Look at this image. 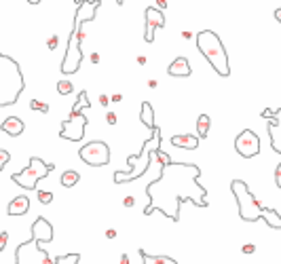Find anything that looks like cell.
<instances>
[{
	"label": "cell",
	"mask_w": 281,
	"mask_h": 264,
	"mask_svg": "<svg viewBox=\"0 0 281 264\" xmlns=\"http://www.w3.org/2000/svg\"><path fill=\"white\" fill-rule=\"evenodd\" d=\"M123 203H125V207H131V205H133V197H127Z\"/></svg>",
	"instance_id": "ab89813d"
},
{
	"label": "cell",
	"mask_w": 281,
	"mask_h": 264,
	"mask_svg": "<svg viewBox=\"0 0 281 264\" xmlns=\"http://www.w3.org/2000/svg\"><path fill=\"white\" fill-rule=\"evenodd\" d=\"M15 262L17 264H53V258L49 256V251L40 249V241H36L32 237L17 247Z\"/></svg>",
	"instance_id": "52a82bcc"
},
{
	"label": "cell",
	"mask_w": 281,
	"mask_h": 264,
	"mask_svg": "<svg viewBox=\"0 0 281 264\" xmlns=\"http://www.w3.org/2000/svg\"><path fill=\"white\" fill-rule=\"evenodd\" d=\"M30 108H32V110L49 112V106H46V104H42V102H38V100H32V102H30Z\"/></svg>",
	"instance_id": "83f0119b"
},
{
	"label": "cell",
	"mask_w": 281,
	"mask_h": 264,
	"mask_svg": "<svg viewBox=\"0 0 281 264\" xmlns=\"http://www.w3.org/2000/svg\"><path fill=\"white\" fill-rule=\"evenodd\" d=\"M100 9V0H85L83 5L76 7V19L78 23H85V21H93L96 19V11Z\"/></svg>",
	"instance_id": "4fadbf2b"
},
{
	"label": "cell",
	"mask_w": 281,
	"mask_h": 264,
	"mask_svg": "<svg viewBox=\"0 0 281 264\" xmlns=\"http://www.w3.org/2000/svg\"><path fill=\"white\" fill-rule=\"evenodd\" d=\"M38 201L42 203V205H49V203H53V195L44 193V190H38Z\"/></svg>",
	"instance_id": "f1b7e54d"
},
{
	"label": "cell",
	"mask_w": 281,
	"mask_h": 264,
	"mask_svg": "<svg viewBox=\"0 0 281 264\" xmlns=\"http://www.w3.org/2000/svg\"><path fill=\"white\" fill-rule=\"evenodd\" d=\"M167 72H169L171 76H191L193 68H191V64H189V59H186V57H175L173 62L169 64Z\"/></svg>",
	"instance_id": "2e32d148"
},
{
	"label": "cell",
	"mask_w": 281,
	"mask_h": 264,
	"mask_svg": "<svg viewBox=\"0 0 281 264\" xmlns=\"http://www.w3.org/2000/svg\"><path fill=\"white\" fill-rule=\"evenodd\" d=\"M85 129H87V116L85 114H70L68 121L62 123L60 136L70 142H80L85 138Z\"/></svg>",
	"instance_id": "9c48e42d"
},
{
	"label": "cell",
	"mask_w": 281,
	"mask_h": 264,
	"mask_svg": "<svg viewBox=\"0 0 281 264\" xmlns=\"http://www.w3.org/2000/svg\"><path fill=\"white\" fill-rule=\"evenodd\" d=\"M171 144L175 148H184V150H195L199 146V136H191V134H182V136H173Z\"/></svg>",
	"instance_id": "e0dca14e"
},
{
	"label": "cell",
	"mask_w": 281,
	"mask_h": 264,
	"mask_svg": "<svg viewBox=\"0 0 281 264\" xmlns=\"http://www.w3.org/2000/svg\"><path fill=\"white\" fill-rule=\"evenodd\" d=\"M230 190L235 195L237 201V207H239V218L243 222H256L260 220V213H262V203L252 195V190L248 188V184L243 180H232L230 182Z\"/></svg>",
	"instance_id": "277c9868"
},
{
	"label": "cell",
	"mask_w": 281,
	"mask_h": 264,
	"mask_svg": "<svg viewBox=\"0 0 281 264\" xmlns=\"http://www.w3.org/2000/svg\"><path fill=\"white\" fill-rule=\"evenodd\" d=\"M275 184H277V188H281V163L275 167Z\"/></svg>",
	"instance_id": "1f68e13d"
},
{
	"label": "cell",
	"mask_w": 281,
	"mask_h": 264,
	"mask_svg": "<svg viewBox=\"0 0 281 264\" xmlns=\"http://www.w3.org/2000/svg\"><path fill=\"white\" fill-rule=\"evenodd\" d=\"M197 49L201 51V55L207 59L212 68L218 72L220 76H228L230 74V68H228V55L226 49L222 45L220 36L212 30H203L197 34Z\"/></svg>",
	"instance_id": "3957f363"
},
{
	"label": "cell",
	"mask_w": 281,
	"mask_h": 264,
	"mask_svg": "<svg viewBox=\"0 0 281 264\" xmlns=\"http://www.w3.org/2000/svg\"><path fill=\"white\" fill-rule=\"evenodd\" d=\"M137 254H139V258H142V262H144V264H161V262L157 260V256H150V254H146L144 249H139Z\"/></svg>",
	"instance_id": "4316f807"
},
{
	"label": "cell",
	"mask_w": 281,
	"mask_h": 264,
	"mask_svg": "<svg viewBox=\"0 0 281 264\" xmlns=\"http://www.w3.org/2000/svg\"><path fill=\"white\" fill-rule=\"evenodd\" d=\"M152 154H155V159L159 161V165H169V163H171L169 154H165V152L161 150V144H159V146H155V148H152Z\"/></svg>",
	"instance_id": "d4e9b609"
},
{
	"label": "cell",
	"mask_w": 281,
	"mask_h": 264,
	"mask_svg": "<svg viewBox=\"0 0 281 264\" xmlns=\"http://www.w3.org/2000/svg\"><path fill=\"white\" fill-rule=\"evenodd\" d=\"M106 121H108V125H116V114L114 112H108L106 114Z\"/></svg>",
	"instance_id": "8d00e7d4"
},
{
	"label": "cell",
	"mask_w": 281,
	"mask_h": 264,
	"mask_svg": "<svg viewBox=\"0 0 281 264\" xmlns=\"http://www.w3.org/2000/svg\"><path fill=\"white\" fill-rule=\"evenodd\" d=\"M106 237H108V239H114V237H116V231H114V229H108V231H106Z\"/></svg>",
	"instance_id": "60d3db41"
},
{
	"label": "cell",
	"mask_w": 281,
	"mask_h": 264,
	"mask_svg": "<svg viewBox=\"0 0 281 264\" xmlns=\"http://www.w3.org/2000/svg\"><path fill=\"white\" fill-rule=\"evenodd\" d=\"M116 5H119V7H123V5H125V0H116Z\"/></svg>",
	"instance_id": "f907efd6"
},
{
	"label": "cell",
	"mask_w": 281,
	"mask_h": 264,
	"mask_svg": "<svg viewBox=\"0 0 281 264\" xmlns=\"http://www.w3.org/2000/svg\"><path fill=\"white\" fill-rule=\"evenodd\" d=\"M74 3H76V7H78V5H83V3H85V0H74Z\"/></svg>",
	"instance_id": "816d5d0a"
},
{
	"label": "cell",
	"mask_w": 281,
	"mask_h": 264,
	"mask_svg": "<svg viewBox=\"0 0 281 264\" xmlns=\"http://www.w3.org/2000/svg\"><path fill=\"white\" fill-rule=\"evenodd\" d=\"M137 64H139V66H144V64H146V57H144V55H139V57H137Z\"/></svg>",
	"instance_id": "f6af8a7d"
},
{
	"label": "cell",
	"mask_w": 281,
	"mask_h": 264,
	"mask_svg": "<svg viewBox=\"0 0 281 264\" xmlns=\"http://www.w3.org/2000/svg\"><path fill=\"white\" fill-rule=\"evenodd\" d=\"M121 100H123L121 93H114V95H112V102H121Z\"/></svg>",
	"instance_id": "7dc6e473"
},
{
	"label": "cell",
	"mask_w": 281,
	"mask_h": 264,
	"mask_svg": "<svg viewBox=\"0 0 281 264\" xmlns=\"http://www.w3.org/2000/svg\"><path fill=\"white\" fill-rule=\"evenodd\" d=\"M241 251H243V254H254V251H256V245H254V243H248V245L241 247Z\"/></svg>",
	"instance_id": "836d02e7"
},
{
	"label": "cell",
	"mask_w": 281,
	"mask_h": 264,
	"mask_svg": "<svg viewBox=\"0 0 281 264\" xmlns=\"http://www.w3.org/2000/svg\"><path fill=\"white\" fill-rule=\"evenodd\" d=\"M80 262V256L78 254H62L53 258V264H78Z\"/></svg>",
	"instance_id": "cb8c5ba5"
},
{
	"label": "cell",
	"mask_w": 281,
	"mask_h": 264,
	"mask_svg": "<svg viewBox=\"0 0 281 264\" xmlns=\"http://www.w3.org/2000/svg\"><path fill=\"white\" fill-rule=\"evenodd\" d=\"M157 260L161 262V264H178L173 258H169V256H157Z\"/></svg>",
	"instance_id": "d6a6232c"
},
{
	"label": "cell",
	"mask_w": 281,
	"mask_h": 264,
	"mask_svg": "<svg viewBox=\"0 0 281 264\" xmlns=\"http://www.w3.org/2000/svg\"><path fill=\"white\" fill-rule=\"evenodd\" d=\"M275 19L281 23V7H279V9H275Z\"/></svg>",
	"instance_id": "b9f144b4"
},
{
	"label": "cell",
	"mask_w": 281,
	"mask_h": 264,
	"mask_svg": "<svg viewBox=\"0 0 281 264\" xmlns=\"http://www.w3.org/2000/svg\"><path fill=\"white\" fill-rule=\"evenodd\" d=\"M201 169L193 163H169L161 167V173L155 182L146 186L148 205L144 209L146 215H150L155 209H159L169 220H180V203L191 201L197 207H207V190L199 184Z\"/></svg>",
	"instance_id": "6da1fadb"
},
{
	"label": "cell",
	"mask_w": 281,
	"mask_h": 264,
	"mask_svg": "<svg viewBox=\"0 0 281 264\" xmlns=\"http://www.w3.org/2000/svg\"><path fill=\"white\" fill-rule=\"evenodd\" d=\"M0 129H3L7 136L17 138V136H21V134H23V129H26V125H23V121H21L19 116H9V118H5V121H3Z\"/></svg>",
	"instance_id": "9a60e30c"
},
{
	"label": "cell",
	"mask_w": 281,
	"mask_h": 264,
	"mask_svg": "<svg viewBox=\"0 0 281 264\" xmlns=\"http://www.w3.org/2000/svg\"><path fill=\"white\" fill-rule=\"evenodd\" d=\"M165 7H167V0H157V9H161V11H163Z\"/></svg>",
	"instance_id": "f35d334b"
},
{
	"label": "cell",
	"mask_w": 281,
	"mask_h": 264,
	"mask_svg": "<svg viewBox=\"0 0 281 264\" xmlns=\"http://www.w3.org/2000/svg\"><path fill=\"white\" fill-rule=\"evenodd\" d=\"M72 82L70 80H60L57 82V91H60V95H68V93H72Z\"/></svg>",
	"instance_id": "484cf974"
},
{
	"label": "cell",
	"mask_w": 281,
	"mask_h": 264,
	"mask_svg": "<svg viewBox=\"0 0 281 264\" xmlns=\"http://www.w3.org/2000/svg\"><path fill=\"white\" fill-rule=\"evenodd\" d=\"M26 89L21 68L13 57L0 53V106L17 104L21 91Z\"/></svg>",
	"instance_id": "7a4b0ae2"
},
{
	"label": "cell",
	"mask_w": 281,
	"mask_h": 264,
	"mask_svg": "<svg viewBox=\"0 0 281 264\" xmlns=\"http://www.w3.org/2000/svg\"><path fill=\"white\" fill-rule=\"evenodd\" d=\"M30 5H40V0H28Z\"/></svg>",
	"instance_id": "681fc988"
},
{
	"label": "cell",
	"mask_w": 281,
	"mask_h": 264,
	"mask_svg": "<svg viewBox=\"0 0 281 264\" xmlns=\"http://www.w3.org/2000/svg\"><path fill=\"white\" fill-rule=\"evenodd\" d=\"M57 45H60V38H57V36H51V38H49V49H55Z\"/></svg>",
	"instance_id": "d590c367"
},
{
	"label": "cell",
	"mask_w": 281,
	"mask_h": 264,
	"mask_svg": "<svg viewBox=\"0 0 281 264\" xmlns=\"http://www.w3.org/2000/svg\"><path fill=\"white\" fill-rule=\"evenodd\" d=\"M78 157H80V161L91 167H104L110 163V148L106 142H89L80 148Z\"/></svg>",
	"instance_id": "ba28073f"
},
{
	"label": "cell",
	"mask_w": 281,
	"mask_h": 264,
	"mask_svg": "<svg viewBox=\"0 0 281 264\" xmlns=\"http://www.w3.org/2000/svg\"><path fill=\"white\" fill-rule=\"evenodd\" d=\"M85 108H91V102H89L87 91H80V93H78V102L74 104V108H72V112H70V114H80V112L85 110Z\"/></svg>",
	"instance_id": "7402d4cb"
},
{
	"label": "cell",
	"mask_w": 281,
	"mask_h": 264,
	"mask_svg": "<svg viewBox=\"0 0 281 264\" xmlns=\"http://www.w3.org/2000/svg\"><path fill=\"white\" fill-rule=\"evenodd\" d=\"M235 150L243 159H252L260 152V138L256 136L252 129H243L235 140Z\"/></svg>",
	"instance_id": "30bf717a"
},
{
	"label": "cell",
	"mask_w": 281,
	"mask_h": 264,
	"mask_svg": "<svg viewBox=\"0 0 281 264\" xmlns=\"http://www.w3.org/2000/svg\"><path fill=\"white\" fill-rule=\"evenodd\" d=\"M28 209H30V199L28 197H15L13 201L9 203L7 213L9 215H23Z\"/></svg>",
	"instance_id": "ac0fdd59"
},
{
	"label": "cell",
	"mask_w": 281,
	"mask_h": 264,
	"mask_svg": "<svg viewBox=\"0 0 281 264\" xmlns=\"http://www.w3.org/2000/svg\"><path fill=\"white\" fill-rule=\"evenodd\" d=\"M144 17H146V32H144V40L146 42H152L155 40V32L159 28L165 26V15H163V11L157 9V7H148L144 11Z\"/></svg>",
	"instance_id": "8fae6325"
},
{
	"label": "cell",
	"mask_w": 281,
	"mask_h": 264,
	"mask_svg": "<svg viewBox=\"0 0 281 264\" xmlns=\"http://www.w3.org/2000/svg\"><path fill=\"white\" fill-rule=\"evenodd\" d=\"M139 118H142V123L148 127V129H155L157 123H155V110H152L150 102H144L142 104V110H139Z\"/></svg>",
	"instance_id": "ffe728a7"
},
{
	"label": "cell",
	"mask_w": 281,
	"mask_h": 264,
	"mask_svg": "<svg viewBox=\"0 0 281 264\" xmlns=\"http://www.w3.org/2000/svg\"><path fill=\"white\" fill-rule=\"evenodd\" d=\"M32 237L40 243H51L53 241V226L46 218H36L32 224Z\"/></svg>",
	"instance_id": "7c38bea8"
},
{
	"label": "cell",
	"mask_w": 281,
	"mask_h": 264,
	"mask_svg": "<svg viewBox=\"0 0 281 264\" xmlns=\"http://www.w3.org/2000/svg\"><path fill=\"white\" fill-rule=\"evenodd\" d=\"M121 264H129V256L123 254V256H121Z\"/></svg>",
	"instance_id": "ee69618b"
},
{
	"label": "cell",
	"mask_w": 281,
	"mask_h": 264,
	"mask_svg": "<svg viewBox=\"0 0 281 264\" xmlns=\"http://www.w3.org/2000/svg\"><path fill=\"white\" fill-rule=\"evenodd\" d=\"M157 85H159L157 80H148V87H150V89H157Z\"/></svg>",
	"instance_id": "bcb514c9"
},
{
	"label": "cell",
	"mask_w": 281,
	"mask_h": 264,
	"mask_svg": "<svg viewBox=\"0 0 281 264\" xmlns=\"http://www.w3.org/2000/svg\"><path fill=\"white\" fill-rule=\"evenodd\" d=\"M260 218L271 226V229H277L281 231V215L277 213V209H271V207H264L262 213H260Z\"/></svg>",
	"instance_id": "d6986e66"
},
{
	"label": "cell",
	"mask_w": 281,
	"mask_h": 264,
	"mask_svg": "<svg viewBox=\"0 0 281 264\" xmlns=\"http://www.w3.org/2000/svg\"><path fill=\"white\" fill-rule=\"evenodd\" d=\"M209 127H212V118H209V114H201L197 118V136L199 138H207Z\"/></svg>",
	"instance_id": "44dd1931"
},
{
	"label": "cell",
	"mask_w": 281,
	"mask_h": 264,
	"mask_svg": "<svg viewBox=\"0 0 281 264\" xmlns=\"http://www.w3.org/2000/svg\"><path fill=\"white\" fill-rule=\"evenodd\" d=\"M108 102H110V100H108V95H104V93H102V95H100V104H102V106H108Z\"/></svg>",
	"instance_id": "74e56055"
},
{
	"label": "cell",
	"mask_w": 281,
	"mask_h": 264,
	"mask_svg": "<svg viewBox=\"0 0 281 264\" xmlns=\"http://www.w3.org/2000/svg\"><path fill=\"white\" fill-rule=\"evenodd\" d=\"M7 243H9V233L5 231V233H0V251H5Z\"/></svg>",
	"instance_id": "4dcf8cb0"
},
{
	"label": "cell",
	"mask_w": 281,
	"mask_h": 264,
	"mask_svg": "<svg viewBox=\"0 0 281 264\" xmlns=\"http://www.w3.org/2000/svg\"><path fill=\"white\" fill-rule=\"evenodd\" d=\"M182 36H184L186 40H191V38H193V34H191V32H182Z\"/></svg>",
	"instance_id": "c3c4849f"
},
{
	"label": "cell",
	"mask_w": 281,
	"mask_h": 264,
	"mask_svg": "<svg viewBox=\"0 0 281 264\" xmlns=\"http://www.w3.org/2000/svg\"><path fill=\"white\" fill-rule=\"evenodd\" d=\"M11 161V152H7V150H0V171L5 169V165Z\"/></svg>",
	"instance_id": "f546056e"
},
{
	"label": "cell",
	"mask_w": 281,
	"mask_h": 264,
	"mask_svg": "<svg viewBox=\"0 0 281 264\" xmlns=\"http://www.w3.org/2000/svg\"><path fill=\"white\" fill-rule=\"evenodd\" d=\"M53 169H55V165L44 163V161L38 159V157H32V159H30V165L26 167V169H21V171L13 173V175H11V180H13V182H15L17 186H21V188L34 190L40 180L46 178Z\"/></svg>",
	"instance_id": "5b68a950"
},
{
	"label": "cell",
	"mask_w": 281,
	"mask_h": 264,
	"mask_svg": "<svg viewBox=\"0 0 281 264\" xmlns=\"http://www.w3.org/2000/svg\"><path fill=\"white\" fill-rule=\"evenodd\" d=\"M80 180V175H78V171H74V169H68V171H64L62 173V186H66V188H72L76 182Z\"/></svg>",
	"instance_id": "603a6c76"
},
{
	"label": "cell",
	"mask_w": 281,
	"mask_h": 264,
	"mask_svg": "<svg viewBox=\"0 0 281 264\" xmlns=\"http://www.w3.org/2000/svg\"><path fill=\"white\" fill-rule=\"evenodd\" d=\"M91 62L98 64V62H100V55H98V53H91Z\"/></svg>",
	"instance_id": "7bdbcfd3"
},
{
	"label": "cell",
	"mask_w": 281,
	"mask_h": 264,
	"mask_svg": "<svg viewBox=\"0 0 281 264\" xmlns=\"http://www.w3.org/2000/svg\"><path fill=\"white\" fill-rule=\"evenodd\" d=\"M268 138L275 152L281 154V110H277V116L268 121Z\"/></svg>",
	"instance_id": "5bb4252c"
},
{
	"label": "cell",
	"mask_w": 281,
	"mask_h": 264,
	"mask_svg": "<svg viewBox=\"0 0 281 264\" xmlns=\"http://www.w3.org/2000/svg\"><path fill=\"white\" fill-rule=\"evenodd\" d=\"M83 23H78V19L74 17L72 23V32H70V40H68V51L64 55V62H62V72L64 74H74L80 68V62H83V51H80V42H83L85 34L80 30Z\"/></svg>",
	"instance_id": "8992f818"
},
{
	"label": "cell",
	"mask_w": 281,
	"mask_h": 264,
	"mask_svg": "<svg viewBox=\"0 0 281 264\" xmlns=\"http://www.w3.org/2000/svg\"><path fill=\"white\" fill-rule=\"evenodd\" d=\"M262 116H264V118H275V116H277V110H271V108H266V110H262Z\"/></svg>",
	"instance_id": "e575fe53"
}]
</instances>
